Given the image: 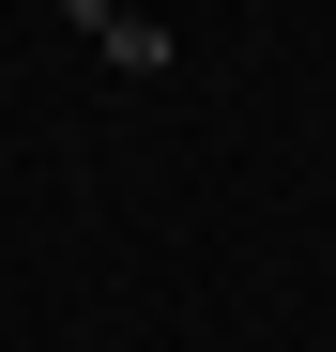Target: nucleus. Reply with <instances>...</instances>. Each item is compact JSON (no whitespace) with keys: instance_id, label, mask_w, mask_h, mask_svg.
<instances>
[]
</instances>
